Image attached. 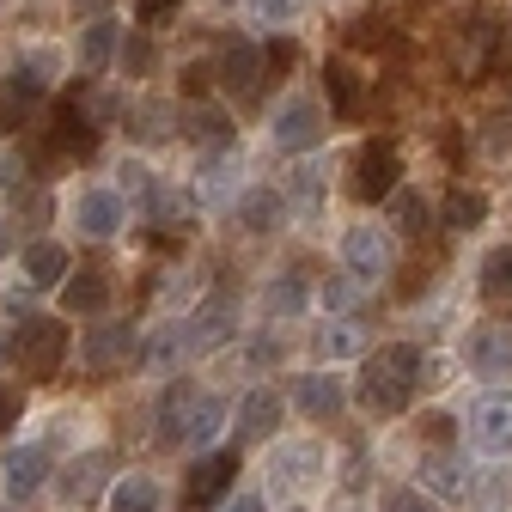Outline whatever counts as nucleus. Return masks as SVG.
Listing matches in <instances>:
<instances>
[{"instance_id":"obj_1","label":"nucleus","mask_w":512,"mask_h":512,"mask_svg":"<svg viewBox=\"0 0 512 512\" xmlns=\"http://www.w3.org/2000/svg\"><path fill=\"white\" fill-rule=\"evenodd\" d=\"M421 348L415 342H391V348H378L360 372V403L372 415H403L409 397H415V378H421Z\"/></svg>"},{"instance_id":"obj_2","label":"nucleus","mask_w":512,"mask_h":512,"mask_svg":"<svg viewBox=\"0 0 512 512\" xmlns=\"http://www.w3.org/2000/svg\"><path fill=\"white\" fill-rule=\"evenodd\" d=\"M13 354H19V366L31 378H55L61 360H68V324H55V317H31V324L19 330V342H13Z\"/></svg>"},{"instance_id":"obj_3","label":"nucleus","mask_w":512,"mask_h":512,"mask_svg":"<svg viewBox=\"0 0 512 512\" xmlns=\"http://www.w3.org/2000/svg\"><path fill=\"white\" fill-rule=\"evenodd\" d=\"M269 141L281 147V153H311V147H324V104L317 98H287L281 110H275V128H269Z\"/></svg>"},{"instance_id":"obj_4","label":"nucleus","mask_w":512,"mask_h":512,"mask_svg":"<svg viewBox=\"0 0 512 512\" xmlns=\"http://www.w3.org/2000/svg\"><path fill=\"white\" fill-rule=\"evenodd\" d=\"M226 336H232V299H226V293H208V299L177 324L183 354H208V348H220Z\"/></svg>"},{"instance_id":"obj_5","label":"nucleus","mask_w":512,"mask_h":512,"mask_svg":"<svg viewBox=\"0 0 512 512\" xmlns=\"http://www.w3.org/2000/svg\"><path fill=\"white\" fill-rule=\"evenodd\" d=\"M397 177H403V165H397L391 141H366L360 147V159H354V196L360 202H384L397 189Z\"/></svg>"},{"instance_id":"obj_6","label":"nucleus","mask_w":512,"mask_h":512,"mask_svg":"<svg viewBox=\"0 0 512 512\" xmlns=\"http://www.w3.org/2000/svg\"><path fill=\"white\" fill-rule=\"evenodd\" d=\"M232 476H238V452H208L196 470H189V488H183V506L189 512H214L220 500H226V488H232Z\"/></svg>"},{"instance_id":"obj_7","label":"nucleus","mask_w":512,"mask_h":512,"mask_svg":"<svg viewBox=\"0 0 512 512\" xmlns=\"http://www.w3.org/2000/svg\"><path fill=\"white\" fill-rule=\"evenodd\" d=\"M342 256H348V269H354L360 281H378V275H391L397 244H391V232H384V226H354V232L342 238Z\"/></svg>"},{"instance_id":"obj_8","label":"nucleus","mask_w":512,"mask_h":512,"mask_svg":"<svg viewBox=\"0 0 512 512\" xmlns=\"http://www.w3.org/2000/svg\"><path fill=\"white\" fill-rule=\"evenodd\" d=\"M464 360L482 378H512V330L506 324H476L464 336Z\"/></svg>"},{"instance_id":"obj_9","label":"nucleus","mask_w":512,"mask_h":512,"mask_svg":"<svg viewBox=\"0 0 512 512\" xmlns=\"http://www.w3.org/2000/svg\"><path fill=\"white\" fill-rule=\"evenodd\" d=\"M0 470H7V476H0V482H7V500H19V506H25V500L49 482V445H13Z\"/></svg>"},{"instance_id":"obj_10","label":"nucleus","mask_w":512,"mask_h":512,"mask_svg":"<svg viewBox=\"0 0 512 512\" xmlns=\"http://www.w3.org/2000/svg\"><path fill=\"white\" fill-rule=\"evenodd\" d=\"M214 80H220V92L250 98L256 80H263V49H256V43H226L220 61H214Z\"/></svg>"},{"instance_id":"obj_11","label":"nucleus","mask_w":512,"mask_h":512,"mask_svg":"<svg viewBox=\"0 0 512 512\" xmlns=\"http://www.w3.org/2000/svg\"><path fill=\"white\" fill-rule=\"evenodd\" d=\"M470 439H476V452H488V458L512 452V397H506V391H500V397H488V403L476 409Z\"/></svg>"},{"instance_id":"obj_12","label":"nucleus","mask_w":512,"mask_h":512,"mask_svg":"<svg viewBox=\"0 0 512 512\" xmlns=\"http://www.w3.org/2000/svg\"><path fill=\"white\" fill-rule=\"evenodd\" d=\"M49 147L55 153H68V159H86L98 147V128L80 104H55V122H49Z\"/></svg>"},{"instance_id":"obj_13","label":"nucleus","mask_w":512,"mask_h":512,"mask_svg":"<svg viewBox=\"0 0 512 512\" xmlns=\"http://www.w3.org/2000/svg\"><path fill=\"white\" fill-rule=\"evenodd\" d=\"M86 372H98V378H110L128 354H135V330H128V324H98L92 336H86Z\"/></svg>"},{"instance_id":"obj_14","label":"nucleus","mask_w":512,"mask_h":512,"mask_svg":"<svg viewBox=\"0 0 512 512\" xmlns=\"http://www.w3.org/2000/svg\"><path fill=\"white\" fill-rule=\"evenodd\" d=\"M299 220H324V202H330V183H324V171L317 165H293L287 171V196H281Z\"/></svg>"},{"instance_id":"obj_15","label":"nucleus","mask_w":512,"mask_h":512,"mask_svg":"<svg viewBox=\"0 0 512 512\" xmlns=\"http://www.w3.org/2000/svg\"><path fill=\"white\" fill-rule=\"evenodd\" d=\"M421 482H427L439 500H464V494L476 488V476L464 470V458H458V452H445V445H439L433 458H421Z\"/></svg>"},{"instance_id":"obj_16","label":"nucleus","mask_w":512,"mask_h":512,"mask_svg":"<svg viewBox=\"0 0 512 512\" xmlns=\"http://www.w3.org/2000/svg\"><path fill=\"white\" fill-rule=\"evenodd\" d=\"M488 55H494V25H458V37H452V68H458V80H476L482 68H488Z\"/></svg>"},{"instance_id":"obj_17","label":"nucleus","mask_w":512,"mask_h":512,"mask_svg":"<svg viewBox=\"0 0 512 512\" xmlns=\"http://www.w3.org/2000/svg\"><path fill=\"white\" fill-rule=\"evenodd\" d=\"M317 470H324V452H317L311 439H287V445H275V482H281V488H305Z\"/></svg>"},{"instance_id":"obj_18","label":"nucleus","mask_w":512,"mask_h":512,"mask_svg":"<svg viewBox=\"0 0 512 512\" xmlns=\"http://www.w3.org/2000/svg\"><path fill=\"white\" fill-rule=\"evenodd\" d=\"M74 226L86 238H110L122 226V196H110V189H86V196L74 202Z\"/></svg>"},{"instance_id":"obj_19","label":"nucleus","mask_w":512,"mask_h":512,"mask_svg":"<svg viewBox=\"0 0 512 512\" xmlns=\"http://www.w3.org/2000/svg\"><path fill=\"white\" fill-rule=\"evenodd\" d=\"M293 403H299L311 421L342 415V378H336V372H305V378H299V391H293Z\"/></svg>"},{"instance_id":"obj_20","label":"nucleus","mask_w":512,"mask_h":512,"mask_svg":"<svg viewBox=\"0 0 512 512\" xmlns=\"http://www.w3.org/2000/svg\"><path fill=\"white\" fill-rule=\"evenodd\" d=\"M275 421H281V397L263 384V391H250V397L238 403V445L269 439V433H275Z\"/></svg>"},{"instance_id":"obj_21","label":"nucleus","mask_w":512,"mask_h":512,"mask_svg":"<svg viewBox=\"0 0 512 512\" xmlns=\"http://www.w3.org/2000/svg\"><path fill=\"white\" fill-rule=\"evenodd\" d=\"M43 98V80L25 68V74H7L0 80V128H25V116H31V104Z\"/></svg>"},{"instance_id":"obj_22","label":"nucleus","mask_w":512,"mask_h":512,"mask_svg":"<svg viewBox=\"0 0 512 512\" xmlns=\"http://www.w3.org/2000/svg\"><path fill=\"white\" fill-rule=\"evenodd\" d=\"M61 305L80 311V317H98L110 305V281L98 269H80V275H61Z\"/></svg>"},{"instance_id":"obj_23","label":"nucleus","mask_w":512,"mask_h":512,"mask_svg":"<svg viewBox=\"0 0 512 512\" xmlns=\"http://www.w3.org/2000/svg\"><path fill=\"white\" fill-rule=\"evenodd\" d=\"M19 269H25V281H31V287H61V275H68V250L49 244V238H37V244H25Z\"/></svg>"},{"instance_id":"obj_24","label":"nucleus","mask_w":512,"mask_h":512,"mask_svg":"<svg viewBox=\"0 0 512 512\" xmlns=\"http://www.w3.org/2000/svg\"><path fill=\"white\" fill-rule=\"evenodd\" d=\"M104 470H110V452H86L68 464V476H61V494H68L74 506H86L98 488H104Z\"/></svg>"},{"instance_id":"obj_25","label":"nucleus","mask_w":512,"mask_h":512,"mask_svg":"<svg viewBox=\"0 0 512 512\" xmlns=\"http://www.w3.org/2000/svg\"><path fill=\"white\" fill-rule=\"evenodd\" d=\"M360 348H366V336H360V324H348V317H342V324H324V330L311 336L317 366H330V360H354Z\"/></svg>"},{"instance_id":"obj_26","label":"nucleus","mask_w":512,"mask_h":512,"mask_svg":"<svg viewBox=\"0 0 512 512\" xmlns=\"http://www.w3.org/2000/svg\"><path fill=\"white\" fill-rule=\"evenodd\" d=\"M189 403H196V384H189V378H177L171 391H165V403H159V439H165V445H183Z\"/></svg>"},{"instance_id":"obj_27","label":"nucleus","mask_w":512,"mask_h":512,"mask_svg":"<svg viewBox=\"0 0 512 512\" xmlns=\"http://www.w3.org/2000/svg\"><path fill=\"white\" fill-rule=\"evenodd\" d=\"M439 220L452 226V232H476L488 220V196H482V189H452L445 208H439Z\"/></svg>"},{"instance_id":"obj_28","label":"nucleus","mask_w":512,"mask_h":512,"mask_svg":"<svg viewBox=\"0 0 512 512\" xmlns=\"http://www.w3.org/2000/svg\"><path fill=\"white\" fill-rule=\"evenodd\" d=\"M324 92H330L336 116H360V74L348 61H324Z\"/></svg>"},{"instance_id":"obj_29","label":"nucleus","mask_w":512,"mask_h":512,"mask_svg":"<svg viewBox=\"0 0 512 512\" xmlns=\"http://www.w3.org/2000/svg\"><path fill=\"white\" fill-rule=\"evenodd\" d=\"M220 421H226V403L208 397V391H196V403H189V421H183V445H208V439L220 433Z\"/></svg>"},{"instance_id":"obj_30","label":"nucleus","mask_w":512,"mask_h":512,"mask_svg":"<svg viewBox=\"0 0 512 512\" xmlns=\"http://www.w3.org/2000/svg\"><path fill=\"white\" fill-rule=\"evenodd\" d=\"M110 512H159V482L153 476H122V482H110Z\"/></svg>"},{"instance_id":"obj_31","label":"nucleus","mask_w":512,"mask_h":512,"mask_svg":"<svg viewBox=\"0 0 512 512\" xmlns=\"http://www.w3.org/2000/svg\"><path fill=\"white\" fill-rule=\"evenodd\" d=\"M281 214H287V202L275 196V189H250V196L238 202L244 232H275V226H281Z\"/></svg>"},{"instance_id":"obj_32","label":"nucleus","mask_w":512,"mask_h":512,"mask_svg":"<svg viewBox=\"0 0 512 512\" xmlns=\"http://www.w3.org/2000/svg\"><path fill=\"white\" fill-rule=\"evenodd\" d=\"M305 305H311V287H305L299 275H275L269 293H263V311H269V317H299Z\"/></svg>"},{"instance_id":"obj_33","label":"nucleus","mask_w":512,"mask_h":512,"mask_svg":"<svg viewBox=\"0 0 512 512\" xmlns=\"http://www.w3.org/2000/svg\"><path fill=\"white\" fill-rule=\"evenodd\" d=\"M110 49H116V19H92V25L80 31V68H86V74H104Z\"/></svg>"},{"instance_id":"obj_34","label":"nucleus","mask_w":512,"mask_h":512,"mask_svg":"<svg viewBox=\"0 0 512 512\" xmlns=\"http://www.w3.org/2000/svg\"><path fill=\"white\" fill-rule=\"evenodd\" d=\"M183 128H189L196 141H208V147H232V122H226L214 104H196V110L183 116Z\"/></svg>"},{"instance_id":"obj_35","label":"nucleus","mask_w":512,"mask_h":512,"mask_svg":"<svg viewBox=\"0 0 512 512\" xmlns=\"http://www.w3.org/2000/svg\"><path fill=\"white\" fill-rule=\"evenodd\" d=\"M482 293L500 299V305H512V244L488 250V263H482Z\"/></svg>"},{"instance_id":"obj_36","label":"nucleus","mask_w":512,"mask_h":512,"mask_svg":"<svg viewBox=\"0 0 512 512\" xmlns=\"http://www.w3.org/2000/svg\"><path fill=\"white\" fill-rule=\"evenodd\" d=\"M384 202H391V220H397L403 232H427V220H433V214H427V202L415 196V189H391Z\"/></svg>"},{"instance_id":"obj_37","label":"nucleus","mask_w":512,"mask_h":512,"mask_svg":"<svg viewBox=\"0 0 512 512\" xmlns=\"http://www.w3.org/2000/svg\"><path fill=\"white\" fill-rule=\"evenodd\" d=\"M177 354H183V342H177V324H165V330H159V336L141 348V366H147V372H171V366H177Z\"/></svg>"},{"instance_id":"obj_38","label":"nucleus","mask_w":512,"mask_h":512,"mask_svg":"<svg viewBox=\"0 0 512 512\" xmlns=\"http://www.w3.org/2000/svg\"><path fill=\"white\" fill-rule=\"evenodd\" d=\"M232 177H238L232 159H208V165H202V202H208V208H220V202L232 196Z\"/></svg>"},{"instance_id":"obj_39","label":"nucleus","mask_w":512,"mask_h":512,"mask_svg":"<svg viewBox=\"0 0 512 512\" xmlns=\"http://www.w3.org/2000/svg\"><path fill=\"white\" fill-rule=\"evenodd\" d=\"M171 122H177L171 104H141V110H135V135H141V141H159Z\"/></svg>"},{"instance_id":"obj_40","label":"nucleus","mask_w":512,"mask_h":512,"mask_svg":"<svg viewBox=\"0 0 512 512\" xmlns=\"http://www.w3.org/2000/svg\"><path fill=\"white\" fill-rule=\"evenodd\" d=\"M122 189H128V196H135V202H159V183H153V171L147 165H122Z\"/></svg>"},{"instance_id":"obj_41","label":"nucleus","mask_w":512,"mask_h":512,"mask_svg":"<svg viewBox=\"0 0 512 512\" xmlns=\"http://www.w3.org/2000/svg\"><path fill=\"white\" fill-rule=\"evenodd\" d=\"M384 512H439V506L421 500V488H391L384 494Z\"/></svg>"},{"instance_id":"obj_42","label":"nucleus","mask_w":512,"mask_h":512,"mask_svg":"<svg viewBox=\"0 0 512 512\" xmlns=\"http://www.w3.org/2000/svg\"><path fill=\"white\" fill-rule=\"evenodd\" d=\"M421 433H427L433 445H452V415H445V409H427V415H421Z\"/></svg>"},{"instance_id":"obj_43","label":"nucleus","mask_w":512,"mask_h":512,"mask_svg":"<svg viewBox=\"0 0 512 512\" xmlns=\"http://www.w3.org/2000/svg\"><path fill=\"white\" fill-rule=\"evenodd\" d=\"M147 61H153L147 37H128V43H122V68H128V74H147Z\"/></svg>"},{"instance_id":"obj_44","label":"nucleus","mask_w":512,"mask_h":512,"mask_svg":"<svg viewBox=\"0 0 512 512\" xmlns=\"http://www.w3.org/2000/svg\"><path fill=\"white\" fill-rule=\"evenodd\" d=\"M482 153H494V159H506V153H512V122H488Z\"/></svg>"},{"instance_id":"obj_45","label":"nucleus","mask_w":512,"mask_h":512,"mask_svg":"<svg viewBox=\"0 0 512 512\" xmlns=\"http://www.w3.org/2000/svg\"><path fill=\"white\" fill-rule=\"evenodd\" d=\"M208 86H214V68H202V61H196V68H183V92L189 98H202Z\"/></svg>"},{"instance_id":"obj_46","label":"nucleus","mask_w":512,"mask_h":512,"mask_svg":"<svg viewBox=\"0 0 512 512\" xmlns=\"http://www.w3.org/2000/svg\"><path fill=\"white\" fill-rule=\"evenodd\" d=\"M171 7H177V0H141V7H135V19H141V25H159Z\"/></svg>"},{"instance_id":"obj_47","label":"nucleus","mask_w":512,"mask_h":512,"mask_svg":"<svg viewBox=\"0 0 512 512\" xmlns=\"http://www.w3.org/2000/svg\"><path fill=\"white\" fill-rule=\"evenodd\" d=\"M13 421H19V397L7 391V384H0V433H7Z\"/></svg>"},{"instance_id":"obj_48","label":"nucleus","mask_w":512,"mask_h":512,"mask_svg":"<svg viewBox=\"0 0 512 512\" xmlns=\"http://www.w3.org/2000/svg\"><path fill=\"white\" fill-rule=\"evenodd\" d=\"M275 354H281V342H275V336H263V342H250V360H256V366H269Z\"/></svg>"},{"instance_id":"obj_49","label":"nucleus","mask_w":512,"mask_h":512,"mask_svg":"<svg viewBox=\"0 0 512 512\" xmlns=\"http://www.w3.org/2000/svg\"><path fill=\"white\" fill-rule=\"evenodd\" d=\"M256 13L275 25V19H287V13H293V0H256Z\"/></svg>"},{"instance_id":"obj_50","label":"nucleus","mask_w":512,"mask_h":512,"mask_svg":"<svg viewBox=\"0 0 512 512\" xmlns=\"http://www.w3.org/2000/svg\"><path fill=\"white\" fill-rule=\"evenodd\" d=\"M214 512H263V500H256V494H238V500H220Z\"/></svg>"},{"instance_id":"obj_51","label":"nucleus","mask_w":512,"mask_h":512,"mask_svg":"<svg viewBox=\"0 0 512 512\" xmlns=\"http://www.w3.org/2000/svg\"><path fill=\"white\" fill-rule=\"evenodd\" d=\"M324 299H330V305H354V281H330Z\"/></svg>"},{"instance_id":"obj_52","label":"nucleus","mask_w":512,"mask_h":512,"mask_svg":"<svg viewBox=\"0 0 512 512\" xmlns=\"http://www.w3.org/2000/svg\"><path fill=\"white\" fill-rule=\"evenodd\" d=\"M263 61H269V68H293V43H275Z\"/></svg>"},{"instance_id":"obj_53","label":"nucleus","mask_w":512,"mask_h":512,"mask_svg":"<svg viewBox=\"0 0 512 512\" xmlns=\"http://www.w3.org/2000/svg\"><path fill=\"white\" fill-rule=\"evenodd\" d=\"M13 250V232H7V220H0V256H7Z\"/></svg>"},{"instance_id":"obj_54","label":"nucleus","mask_w":512,"mask_h":512,"mask_svg":"<svg viewBox=\"0 0 512 512\" xmlns=\"http://www.w3.org/2000/svg\"><path fill=\"white\" fill-rule=\"evenodd\" d=\"M0 189H7V159H0Z\"/></svg>"},{"instance_id":"obj_55","label":"nucleus","mask_w":512,"mask_h":512,"mask_svg":"<svg viewBox=\"0 0 512 512\" xmlns=\"http://www.w3.org/2000/svg\"><path fill=\"white\" fill-rule=\"evenodd\" d=\"M0 360H7V342H0Z\"/></svg>"},{"instance_id":"obj_56","label":"nucleus","mask_w":512,"mask_h":512,"mask_svg":"<svg viewBox=\"0 0 512 512\" xmlns=\"http://www.w3.org/2000/svg\"><path fill=\"white\" fill-rule=\"evenodd\" d=\"M220 7H232V0H220Z\"/></svg>"}]
</instances>
